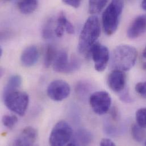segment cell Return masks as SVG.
<instances>
[{
    "mask_svg": "<svg viewBox=\"0 0 146 146\" xmlns=\"http://www.w3.org/2000/svg\"><path fill=\"white\" fill-rule=\"evenodd\" d=\"M126 75L124 71L113 70L108 78V84L111 90L119 93L126 88Z\"/></svg>",
    "mask_w": 146,
    "mask_h": 146,
    "instance_id": "9c48e42d",
    "label": "cell"
},
{
    "mask_svg": "<svg viewBox=\"0 0 146 146\" xmlns=\"http://www.w3.org/2000/svg\"><path fill=\"white\" fill-rule=\"evenodd\" d=\"M100 33L101 27L98 18L96 15L90 16L86 21L81 31L77 47L78 52L80 54L88 52L96 43Z\"/></svg>",
    "mask_w": 146,
    "mask_h": 146,
    "instance_id": "7a4b0ae2",
    "label": "cell"
},
{
    "mask_svg": "<svg viewBox=\"0 0 146 146\" xmlns=\"http://www.w3.org/2000/svg\"><path fill=\"white\" fill-rule=\"evenodd\" d=\"M37 6L38 0H20L18 3V8L23 14L33 13Z\"/></svg>",
    "mask_w": 146,
    "mask_h": 146,
    "instance_id": "9a60e30c",
    "label": "cell"
},
{
    "mask_svg": "<svg viewBox=\"0 0 146 146\" xmlns=\"http://www.w3.org/2000/svg\"><path fill=\"white\" fill-rule=\"evenodd\" d=\"M89 103L93 111L96 114L102 115L110 110L111 98L105 91H97L90 96Z\"/></svg>",
    "mask_w": 146,
    "mask_h": 146,
    "instance_id": "52a82bcc",
    "label": "cell"
},
{
    "mask_svg": "<svg viewBox=\"0 0 146 146\" xmlns=\"http://www.w3.org/2000/svg\"><path fill=\"white\" fill-rule=\"evenodd\" d=\"M42 34L43 38L46 40L51 39L54 37L55 29H54V21L52 18L47 20L46 22L42 29Z\"/></svg>",
    "mask_w": 146,
    "mask_h": 146,
    "instance_id": "ac0fdd59",
    "label": "cell"
},
{
    "mask_svg": "<svg viewBox=\"0 0 146 146\" xmlns=\"http://www.w3.org/2000/svg\"><path fill=\"white\" fill-rule=\"evenodd\" d=\"M119 98L122 101L125 103H130L133 101V100L126 88H125L122 92L119 93Z\"/></svg>",
    "mask_w": 146,
    "mask_h": 146,
    "instance_id": "4316f807",
    "label": "cell"
},
{
    "mask_svg": "<svg viewBox=\"0 0 146 146\" xmlns=\"http://www.w3.org/2000/svg\"><path fill=\"white\" fill-rule=\"evenodd\" d=\"M3 1H10L11 0H3Z\"/></svg>",
    "mask_w": 146,
    "mask_h": 146,
    "instance_id": "d590c367",
    "label": "cell"
},
{
    "mask_svg": "<svg viewBox=\"0 0 146 146\" xmlns=\"http://www.w3.org/2000/svg\"><path fill=\"white\" fill-rule=\"evenodd\" d=\"M39 56L38 48L35 46H30L23 51L21 56V62L24 67H31L38 62Z\"/></svg>",
    "mask_w": 146,
    "mask_h": 146,
    "instance_id": "7c38bea8",
    "label": "cell"
},
{
    "mask_svg": "<svg viewBox=\"0 0 146 146\" xmlns=\"http://www.w3.org/2000/svg\"><path fill=\"white\" fill-rule=\"evenodd\" d=\"M3 125L8 129H12L18 122V118L14 115H5L2 117Z\"/></svg>",
    "mask_w": 146,
    "mask_h": 146,
    "instance_id": "603a6c76",
    "label": "cell"
},
{
    "mask_svg": "<svg viewBox=\"0 0 146 146\" xmlns=\"http://www.w3.org/2000/svg\"><path fill=\"white\" fill-rule=\"evenodd\" d=\"M108 0H89V11L91 14L100 13L105 7Z\"/></svg>",
    "mask_w": 146,
    "mask_h": 146,
    "instance_id": "e0dca14e",
    "label": "cell"
},
{
    "mask_svg": "<svg viewBox=\"0 0 146 146\" xmlns=\"http://www.w3.org/2000/svg\"><path fill=\"white\" fill-rule=\"evenodd\" d=\"M81 66L80 61L76 58H73L70 61L67 67L65 73H72L77 71Z\"/></svg>",
    "mask_w": 146,
    "mask_h": 146,
    "instance_id": "cb8c5ba5",
    "label": "cell"
},
{
    "mask_svg": "<svg viewBox=\"0 0 146 146\" xmlns=\"http://www.w3.org/2000/svg\"><path fill=\"white\" fill-rule=\"evenodd\" d=\"M3 101L5 106L11 111L19 116H23L27 110L29 103V95L18 89L3 92Z\"/></svg>",
    "mask_w": 146,
    "mask_h": 146,
    "instance_id": "277c9868",
    "label": "cell"
},
{
    "mask_svg": "<svg viewBox=\"0 0 146 146\" xmlns=\"http://www.w3.org/2000/svg\"><path fill=\"white\" fill-rule=\"evenodd\" d=\"M136 121L141 127L146 129V108L139 109L136 112Z\"/></svg>",
    "mask_w": 146,
    "mask_h": 146,
    "instance_id": "7402d4cb",
    "label": "cell"
},
{
    "mask_svg": "<svg viewBox=\"0 0 146 146\" xmlns=\"http://www.w3.org/2000/svg\"><path fill=\"white\" fill-rule=\"evenodd\" d=\"M87 53L88 56L94 62L95 70L100 72H103L106 69L110 59L108 48L105 46L96 42Z\"/></svg>",
    "mask_w": 146,
    "mask_h": 146,
    "instance_id": "8992f818",
    "label": "cell"
},
{
    "mask_svg": "<svg viewBox=\"0 0 146 146\" xmlns=\"http://www.w3.org/2000/svg\"><path fill=\"white\" fill-rule=\"evenodd\" d=\"M2 53H3V50H2V47H1V48H0V55L1 56L2 55Z\"/></svg>",
    "mask_w": 146,
    "mask_h": 146,
    "instance_id": "e575fe53",
    "label": "cell"
},
{
    "mask_svg": "<svg viewBox=\"0 0 146 146\" xmlns=\"http://www.w3.org/2000/svg\"><path fill=\"white\" fill-rule=\"evenodd\" d=\"M64 30H66L63 25L60 22H57V26L55 29V34L56 36L59 38L62 37L64 34Z\"/></svg>",
    "mask_w": 146,
    "mask_h": 146,
    "instance_id": "83f0119b",
    "label": "cell"
},
{
    "mask_svg": "<svg viewBox=\"0 0 146 146\" xmlns=\"http://www.w3.org/2000/svg\"><path fill=\"white\" fill-rule=\"evenodd\" d=\"M73 137V130L67 122L61 121L58 122L53 129L49 138L50 145L52 146H62L70 142Z\"/></svg>",
    "mask_w": 146,
    "mask_h": 146,
    "instance_id": "5b68a950",
    "label": "cell"
},
{
    "mask_svg": "<svg viewBox=\"0 0 146 146\" xmlns=\"http://www.w3.org/2000/svg\"><path fill=\"white\" fill-rule=\"evenodd\" d=\"M142 7L143 10L146 11V0H143L142 2Z\"/></svg>",
    "mask_w": 146,
    "mask_h": 146,
    "instance_id": "1f68e13d",
    "label": "cell"
},
{
    "mask_svg": "<svg viewBox=\"0 0 146 146\" xmlns=\"http://www.w3.org/2000/svg\"><path fill=\"white\" fill-rule=\"evenodd\" d=\"M110 115L114 121H117L119 118V113L118 109L115 107H113L110 111Z\"/></svg>",
    "mask_w": 146,
    "mask_h": 146,
    "instance_id": "4dcf8cb0",
    "label": "cell"
},
{
    "mask_svg": "<svg viewBox=\"0 0 146 146\" xmlns=\"http://www.w3.org/2000/svg\"><path fill=\"white\" fill-rule=\"evenodd\" d=\"M92 141V135L85 129H78L72 137L68 146H87Z\"/></svg>",
    "mask_w": 146,
    "mask_h": 146,
    "instance_id": "4fadbf2b",
    "label": "cell"
},
{
    "mask_svg": "<svg viewBox=\"0 0 146 146\" xmlns=\"http://www.w3.org/2000/svg\"><path fill=\"white\" fill-rule=\"evenodd\" d=\"M76 91L77 94L80 96H86L89 92V89L88 85L84 82H79L77 84L76 87Z\"/></svg>",
    "mask_w": 146,
    "mask_h": 146,
    "instance_id": "d4e9b609",
    "label": "cell"
},
{
    "mask_svg": "<svg viewBox=\"0 0 146 146\" xmlns=\"http://www.w3.org/2000/svg\"><path fill=\"white\" fill-rule=\"evenodd\" d=\"M123 9L122 0H112L104 10L102 21L104 30L107 35H111L117 31Z\"/></svg>",
    "mask_w": 146,
    "mask_h": 146,
    "instance_id": "3957f363",
    "label": "cell"
},
{
    "mask_svg": "<svg viewBox=\"0 0 146 146\" xmlns=\"http://www.w3.org/2000/svg\"><path fill=\"white\" fill-rule=\"evenodd\" d=\"M70 92V85L62 80H56L52 81L47 89L48 96L55 101H62L67 98Z\"/></svg>",
    "mask_w": 146,
    "mask_h": 146,
    "instance_id": "ba28073f",
    "label": "cell"
},
{
    "mask_svg": "<svg viewBox=\"0 0 146 146\" xmlns=\"http://www.w3.org/2000/svg\"><path fill=\"white\" fill-rule=\"evenodd\" d=\"M146 31V16L140 15L136 18L129 26L127 35L134 39L142 35Z\"/></svg>",
    "mask_w": 146,
    "mask_h": 146,
    "instance_id": "8fae6325",
    "label": "cell"
},
{
    "mask_svg": "<svg viewBox=\"0 0 146 146\" xmlns=\"http://www.w3.org/2000/svg\"><path fill=\"white\" fill-rule=\"evenodd\" d=\"M57 21L62 23L63 25L65 30L68 34H73L74 33V28L72 24L67 19L64 12L62 11L59 13Z\"/></svg>",
    "mask_w": 146,
    "mask_h": 146,
    "instance_id": "44dd1931",
    "label": "cell"
},
{
    "mask_svg": "<svg viewBox=\"0 0 146 146\" xmlns=\"http://www.w3.org/2000/svg\"><path fill=\"white\" fill-rule=\"evenodd\" d=\"M22 84V78L19 75H13L11 76L5 87L3 92L17 90Z\"/></svg>",
    "mask_w": 146,
    "mask_h": 146,
    "instance_id": "d6986e66",
    "label": "cell"
},
{
    "mask_svg": "<svg viewBox=\"0 0 146 146\" xmlns=\"http://www.w3.org/2000/svg\"><path fill=\"white\" fill-rule=\"evenodd\" d=\"M38 136L37 131L32 127L25 128L14 142V146H32Z\"/></svg>",
    "mask_w": 146,
    "mask_h": 146,
    "instance_id": "30bf717a",
    "label": "cell"
},
{
    "mask_svg": "<svg viewBox=\"0 0 146 146\" xmlns=\"http://www.w3.org/2000/svg\"><path fill=\"white\" fill-rule=\"evenodd\" d=\"M143 56L146 59V46L145 48L143 50Z\"/></svg>",
    "mask_w": 146,
    "mask_h": 146,
    "instance_id": "d6a6232c",
    "label": "cell"
},
{
    "mask_svg": "<svg viewBox=\"0 0 146 146\" xmlns=\"http://www.w3.org/2000/svg\"><path fill=\"white\" fill-rule=\"evenodd\" d=\"M62 1L64 3L77 9L80 6L82 0H62Z\"/></svg>",
    "mask_w": 146,
    "mask_h": 146,
    "instance_id": "f1b7e54d",
    "label": "cell"
},
{
    "mask_svg": "<svg viewBox=\"0 0 146 146\" xmlns=\"http://www.w3.org/2000/svg\"><path fill=\"white\" fill-rule=\"evenodd\" d=\"M131 134L134 139L138 142H143L146 137L145 129L141 127L138 124L134 125L132 127Z\"/></svg>",
    "mask_w": 146,
    "mask_h": 146,
    "instance_id": "ffe728a7",
    "label": "cell"
},
{
    "mask_svg": "<svg viewBox=\"0 0 146 146\" xmlns=\"http://www.w3.org/2000/svg\"><path fill=\"white\" fill-rule=\"evenodd\" d=\"M68 63L69 59L67 52L64 50H61L58 52L53 63L54 70L57 72L65 73Z\"/></svg>",
    "mask_w": 146,
    "mask_h": 146,
    "instance_id": "5bb4252c",
    "label": "cell"
},
{
    "mask_svg": "<svg viewBox=\"0 0 146 146\" xmlns=\"http://www.w3.org/2000/svg\"><path fill=\"white\" fill-rule=\"evenodd\" d=\"M57 54L58 52L54 46L51 44H48L47 46L44 59V64L46 68H49L53 64Z\"/></svg>",
    "mask_w": 146,
    "mask_h": 146,
    "instance_id": "2e32d148",
    "label": "cell"
},
{
    "mask_svg": "<svg viewBox=\"0 0 146 146\" xmlns=\"http://www.w3.org/2000/svg\"><path fill=\"white\" fill-rule=\"evenodd\" d=\"M100 146H115V144L109 138H104L100 142Z\"/></svg>",
    "mask_w": 146,
    "mask_h": 146,
    "instance_id": "f546056e",
    "label": "cell"
},
{
    "mask_svg": "<svg viewBox=\"0 0 146 146\" xmlns=\"http://www.w3.org/2000/svg\"><path fill=\"white\" fill-rule=\"evenodd\" d=\"M137 56L135 47L127 44L118 46L111 53L110 66L113 70L128 71L134 66Z\"/></svg>",
    "mask_w": 146,
    "mask_h": 146,
    "instance_id": "6da1fadb",
    "label": "cell"
},
{
    "mask_svg": "<svg viewBox=\"0 0 146 146\" xmlns=\"http://www.w3.org/2000/svg\"><path fill=\"white\" fill-rule=\"evenodd\" d=\"M135 91L142 97L146 98V81L140 82L135 85Z\"/></svg>",
    "mask_w": 146,
    "mask_h": 146,
    "instance_id": "484cf974",
    "label": "cell"
},
{
    "mask_svg": "<svg viewBox=\"0 0 146 146\" xmlns=\"http://www.w3.org/2000/svg\"><path fill=\"white\" fill-rule=\"evenodd\" d=\"M142 67H143V70H146V63H143Z\"/></svg>",
    "mask_w": 146,
    "mask_h": 146,
    "instance_id": "836d02e7",
    "label": "cell"
}]
</instances>
